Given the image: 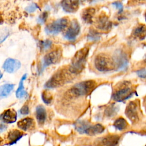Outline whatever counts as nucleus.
I'll return each instance as SVG.
<instances>
[{
	"label": "nucleus",
	"mask_w": 146,
	"mask_h": 146,
	"mask_svg": "<svg viewBox=\"0 0 146 146\" xmlns=\"http://www.w3.org/2000/svg\"><path fill=\"white\" fill-rule=\"evenodd\" d=\"M68 19L67 18H62L47 25L45 27V32L49 35H55L62 31L67 26Z\"/></svg>",
	"instance_id": "obj_6"
},
{
	"label": "nucleus",
	"mask_w": 146,
	"mask_h": 146,
	"mask_svg": "<svg viewBox=\"0 0 146 146\" xmlns=\"http://www.w3.org/2000/svg\"><path fill=\"white\" fill-rule=\"evenodd\" d=\"M21 66V62L18 60L8 58L5 61L3 64V68L7 72L13 73L19 70Z\"/></svg>",
	"instance_id": "obj_12"
},
{
	"label": "nucleus",
	"mask_w": 146,
	"mask_h": 146,
	"mask_svg": "<svg viewBox=\"0 0 146 146\" xmlns=\"http://www.w3.org/2000/svg\"><path fill=\"white\" fill-rule=\"evenodd\" d=\"M116 9H117L119 13H121L123 10V4L120 2H114L112 4Z\"/></svg>",
	"instance_id": "obj_32"
},
{
	"label": "nucleus",
	"mask_w": 146,
	"mask_h": 146,
	"mask_svg": "<svg viewBox=\"0 0 146 146\" xmlns=\"http://www.w3.org/2000/svg\"><path fill=\"white\" fill-rule=\"evenodd\" d=\"M133 92L131 83L128 81H124L119 83L114 90L112 99L116 102H123L131 97Z\"/></svg>",
	"instance_id": "obj_3"
},
{
	"label": "nucleus",
	"mask_w": 146,
	"mask_h": 146,
	"mask_svg": "<svg viewBox=\"0 0 146 146\" xmlns=\"http://www.w3.org/2000/svg\"><path fill=\"white\" fill-rule=\"evenodd\" d=\"M95 13V9L93 7H88L84 9L82 13V18L87 23H91Z\"/></svg>",
	"instance_id": "obj_19"
},
{
	"label": "nucleus",
	"mask_w": 146,
	"mask_h": 146,
	"mask_svg": "<svg viewBox=\"0 0 146 146\" xmlns=\"http://www.w3.org/2000/svg\"><path fill=\"white\" fill-rule=\"evenodd\" d=\"M47 15H48V14H47V12H44V13H43L39 17V18H38V22L39 23H40V24L43 23L45 22V21L46 20L47 18Z\"/></svg>",
	"instance_id": "obj_31"
},
{
	"label": "nucleus",
	"mask_w": 146,
	"mask_h": 146,
	"mask_svg": "<svg viewBox=\"0 0 146 146\" xmlns=\"http://www.w3.org/2000/svg\"><path fill=\"white\" fill-rule=\"evenodd\" d=\"M39 9V7L37 6L36 4L33 3L29 5L26 8V11L28 13H33L35 11L36 9Z\"/></svg>",
	"instance_id": "obj_29"
},
{
	"label": "nucleus",
	"mask_w": 146,
	"mask_h": 146,
	"mask_svg": "<svg viewBox=\"0 0 146 146\" xmlns=\"http://www.w3.org/2000/svg\"><path fill=\"white\" fill-rule=\"evenodd\" d=\"M23 133L18 129H12L7 134V140L9 145H12L18 141L23 136Z\"/></svg>",
	"instance_id": "obj_17"
},
{
	"label": "nucleus",
	"mask_w": 146,
	"mask_h": 146,
	"mask_svg": "<svg viewBox=\"0 0 146 146\" xmlns=\"http://www.w3.org/2000/svg\"><path fill=\"white\" fill-rule=\"evenodd\" d=\"M95 26L100 30L106 31L111 29L112 23L109 20L107 16L106 15H100L95 20Z\"/></svg>",
	"instance_id": "obj_11"
},
{
	"label": "nucleus",
	"mask_w": 146,
	"mask_h": 146,
	"mask_svg": "<svg viewBox=\"0 0 146 146\" xmlns=\"http://www.w3.org/2000/svg\"><path fill=\"white\" fill-rule=\"evenodd\" d=\"M133 35L139 40H143L146 38V26L139 25L135 28L132 33Z\"/></svg>",
	"instance_id": "obj_20"
},
{
	"label": "nucleus",
	"mask_w": 146,
	"mask_h": 146,
	"mask_svg": "<svg viewBox=\"0 0 146 146\" xmlns=\"http://www.w3.org/2000/svg\"><path fill=\"white\" fill-rule=\"evenodd\" d=\"M96 86V83L94 80H85L74 85L70 89V92L74 96H86L90 94L95 88Z\"/></svg>",
	"instance_id": "obj_5"
},
{
	"label": "nucleus",
	"mask_w": 146,
	"mask_h": 146,
	"mask_svg": "<svg viewBox=\"0 0 146 146\" xmlns=\"http://www.w3.org/2000/svg\"><path fill=\"white\" fill-rule=\"evenodd\" d=\"M144 105H145V110H146V97L144 99Z\"/></svg>",
	"instance_id": "obj_34"
},
{
	"label": "nucleus",
	"mask_w": 146,
	"mask_h": 146,
	"mask_svg": "<svg viewBox=\"0 0 146 146\" xmlns=\"http://www.w3.org/2000/svg\"><path fill=\"white\" fill-rule=\"evenodd\" d=\"M89 52L88 47H83L79 50L71 59L68 67L70 71L74 75L80 74L84 68Z\"/></svg>",
	"instance_id": "obj_1"
},
{
	"label": "nucleus",
	"mask_w": 146,
	"mask_h": 146,
	"mask_svg": "<svg viewBox=\"0 0 146 146\" xmlns=\"http://www.w3.org/2000/svg\"><path fill=\"white\" fill-rule=\"evenodd\" d=\"M80 0H62L61 6L67 13H74L79 8Z\"/></svg>",
	"instance_id": "obj_14"
},
{
	"label": "nucleus",
	"mask_w": 146,
	"mask_h": 146,
	"mask_svg": "<svg viewBox=\"0 0 146 146\" xmlns=\"http://www.w3.org/2000/svg\"><path fill=\"white\" fill-rule=\"evenodd\" d=\"M62 50L59 48L53 50L50 52L47 53L43 59L42 68H44L50 65L58 63L62 56Z\"/></svg>",
	"instance_id": "obj_8"
},
{
	"label": "nucleus",
	"mask_w": 146,
	"mask_h": 146,
	"mask_svg": "<svg viewBox=\"0 0 146 146\" xmlns=\"http://www.w3.org/2000/svg\"><path fill=\"white\" fill-rule=\"evenodd\" d=\"M87 37H88V39L91 41L98 40L100 38L99 33L93 29H92L90 31Z\"/></svg>",
	"instance_id": "obj_26"
},
{
	"label": "nucleus",
	"mask_w": 146,
	"mask_h": 146,
	"mask_svg": "<svg viewBox=\"0 0 146 146\" xmlns=\"http://www.w3.org/2000/svg\"><path fill=\"white\" fill-rule=\"evenodd\" d=\"M14 87V84H5L1 87L0 96L1 98L7 96Z\"/></svg>",
	"instance_id": "obj_23"
},
{
	"label": "nucleus",
	"mask_w": 146,
	"mask_h": 146,
	"mask_svg": "<svg viewBox=\"0 0 146 146\" xmlns=\"http://www.w3.org/2000/svg\"><path fill=\"white\" fill-rule=\"evenodd\" d=\"M104 131V127L100 124H96L94 125L88 124L85 133L89 135H95L102 133Z\"/></svg>",
	"instance_id": "obj_18"
},
{
	"label": "nucleus",
	"mask_w": 146,
	"mask_h": 146,
	"mask_svg": "<svg viewBox=\"0 0 146 146\" xmlns=\"http://www.w3.org/2000/svg\"><path fill=\"white\" fill-rule=\"evenodd\" d=\"M20 112L21 114L22 115H27L29 113V107L27 104H25L24 105L22 108L20 110Z\"/></svg>",
	"instance_id": "obj_33"
},
{
	"label": "nucleus",
	"mask_w": 146,
	"mask_h": 146,
	"mask_svg": "<svg viewBox=\"0 0 146 146\" xmlns=\"http://www.w3.org/2000/svg\"><path fill=\"white\" fill-rule=\"evenodd\" d=\"M137 75L141 79H146V70L142 68L136 71Z\"/></svg>",
	"instance_id": "obj_30"
},
{
	"label": "nucleus",
	"mask_w": 146,
	"mask_h": 146,
	"mask_svg": "<svg viewBox=\"0 0 146 146\" xmlns=\"http://www.w3.org/2000/svg\"><path fill=\"white\" fill-rule=\"evenodd\" d=\"M72 74L69 68H63L57 71L46 82L45 87L53 88L60 87L68 83L72 79Z\"/></svg>",
	"instance_id": "obj_2"
},
{
	"label": "nucleus",
	"mask_w": 146,
	"mask_h": 146,
	"mask_svg": "<svg viewBox=\"0 0 146 146\" xmlns=\"http://www.w3.org/2000/svg\"><path fill=\"white\" fill-rule=\"evenodd\" d=\"M42 99L45 104H50L52 100V96L48 91H44L42 94Z\"/></svg>",
	"instance_id": "obj_25"
},
{
	"label": "nucleus",
	"mask_w": 146,
	"mask_h": 146,
	"mask_svg": "<svg viewBox=\"0 0 146 146\" xmlns=\"http://www.w3.org/2000/svg\"><path fill=\"white\" fill-rule=\"evenodd\" d=\"M17 117L16 111L13 109H8L1 114V118L2 121L5 123H14Z\"/></svg>",
	"instance_id": "obj_15"
},
{
	"label": "nucleus",
	"mask_w": 146,
	"mask_h": 146,
	"mask_svg": "<svg viewBox=\"0 0 146 146\" xmlns=\"http://www.w3.org/2000/svg\"><path fill=\"white\" fill-rule=\"evenodd\" d=\"M115 66L118 70H125L128 67V60L125 54L121 51H118L116 52L113 58Z\"/></svg>",
	"instance_id": "obj_13"
},
{
	"label": "nucleus",
	"mask_w": 146,
	"mask_h": 146,
	"mask_svg": "<svg viewBox=\"0 0 146 146\" xmlns=\"http://www.w3.org/2000/svg\"><path fill=\"white\" fill-rule=\"evenodd\" d=\"M17 125L21 129L24 131H27L31 130L34 128L35 122L33 118L26 117L20 120L18 122Z\"/></svg>",
	"instance_id": "obj_16"
},
{
	"label": "nucleus",
	"mask_w": 146,
	"mask_h": 146,
	"mask_svg": "<svg viewBox=\"0 0 146 146\" xmlns=\"http://www.w3.org/2000/svg\"><path fill=\"white\" fill-rule=\"evenodd\" d=\"M144 63H146V56H145V59H144Z\"/></svg>",
	"instance_id": "obj_35"
},
{
	"label": "nucleus",
	"mask_w": 146,
	"mask_h": 146,
	"mask_svg": "<svg viewBox=\"0 0 146 146\" xmlns=\"http://www.w3.org/2000/svg\"><path fill=\"white\" fill-rule=\"evenodd\" d=\"M94 66L100 72H108L113 70L115 66L114 60L107 54L100 53L94 59Z\"/></svg>",
	"instance_id": "obj_4"
},
{
	"label": "nucleus",
	"mask_w": 146,
	"mask_h": 146,
	"mask_svg": "<svg viewBox=\"0 0 146 146\" xmlns=\"http://www.w3.org/2000/svg\"><path fill=\"white\" fill-rule=\"evenodd\" d=\"M120 140L117 135H107L97 139L94 143L95 146H116Z\"/></svg>",
	"instance_id": "obj_9"
},
{
	"label": "nucleus",
	"mask_w": 146,
	"mask_h": 146,
	"mask_svg": "<svg viewBox=\"0 0 146 146\" xmlns=\"http://www.w3.org/2000/svg\"><path fill=\"white\" fill-rule=\"evenodd\" d=\"M80 25L76 19L70 23L67 30L64 33V38L69 41H74L80 33Z\"/></svg>",
	"instance_id": "obj_10"
},
{
	"label": "nucleus",
	"mask_w": 146,
	"mask_h": 146,
	"mask_svg": "<svg viewBox=\"0 0 146 146\" xmlns=\"http://www.w3.org/2000/svg\"><path fill=\"white\" fill-rule=\"evenodd\" d=\"M125 113L132 123H136L139 120V105L136 101H131L127 104Z\"/></svg>",
	"instance_id": "obj_7"
},
{
	"label": "nucleus",
	"mask_w": 146,
	"mask_h": 146,
	"mask_svg": "<svg viewBox=\"0 0 146 146\" xmlns=\"http://www.w3.org/2000/svg\"><path fill=\"white\" fill-rule=\"evenodd\" d=\"M36 118L39 124H43L46 119V111L42 106H38L36 108Z\"/></svg>",
	"instance_id": "obj_21"
},
{
	"label": "nucleus",
	"mask_w": 146,
	"mask_h": 146,
	"mask_svg": "<svg viewBox=\"0 0 146 146\" xmlns=\"http://www.w3.org/2000/svg\"><path fill=\"white\" fill-rule=\"evenodd\" d=\"M27 78V74H24L22 77L21 78V79L19 82V87L17 88L15 94H16V96L18 98H23L24 97H26L27 96V93L26 91V90H25V87H24V84H23V82L25 81V80Z\"/></svg>",
	"instance_id": "obj_22"
},
{
	"label": "nucleus",
	"mask_w": 146,
	"mask_h": 146,
	"mask_svg": "<svg viewBox=\"0 0 146 146\" xmlns=\"http://www.w3.org/2000/svg\"><path fill=\"white\" fill-rule=\"evenodd\" d=\"M52 45V42L50 40L47 39L41 42L40 43V47L42 49L44 50H46L48 49Z\"/></svg>",
	"instance_id": "obj_28"
},
{
	"label": "nucleus",
	"mask_w": 146,
	"mask_h": 146,
	"mask_svg": "<svg viewBox=\"0 0 146 146\" xmlns=\"http://www.w3.org/2000/svg\"><path fill=\"white\" fill-rule=\"evenodd\" d=\"M145 146H146V145H145Z\"/></svg>",
	"instance_id": "obj_38"
},
{
	"label": "nucleus",
	"mask_w": 146,
	"mask_h": 146,
	"mask_svg": "<svg viewBox=\"0 0 146 146\" xmlns=\"http://www.w3.org/2000/svg\"><path fill=\"white\" fill-rule=\"evenodd\" d=\"M80 1H89L90 0H80Z\"/></svg>",
	"instance_id": "obj_36"
},
{
	"label": "nucleus",
	"mask_w": 146,
	"mask_h": 146,
	"mask_svg": "<svg viewBox=\"0 0 146 146\" xmlns=\"http://www.w3.org/2000/svg\"><path fill=\"white\" fill-rule=\"evenodd\" d=\"M117 110H118L117 107H115L113 106H112L108 107L106 109V110L104 112H105V114L106 115L110 117V116H112L116 115Z\"/></svg>",
	"instance_id": "obj_27"
},
{
	"label": "nucleus",
	"mask_w": 146,
	"mask_h": 146,
	"mask_svg": "<svg viewBox=\"0 0 146 146\" xmlns=\"http://www.w3.org/2000/svg\"><path fill=\"white\" fill-rule=\"evenodd\" d=\"M113 126L116 129L119 131H123L128 127V123L123 117H119L114 121Z\"/></svg>",
	"instance_id": "obj_24"
},
{
	"label": "nucleus",
	"mask_w": 146,
	"mask_h": 146,
	"mask_svg": "<svg viewBox=\"0 0 146 146\" xmlns=\"http://www.w3.org/2000/svg\"><path fill=\"white\" fill-rule=\"evenodd\" d=\"M145 21H146V12L145 13Z\"/></svg>",
	"instance_id": "obj_37"
}]
</instances>
